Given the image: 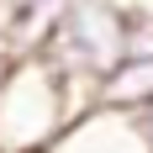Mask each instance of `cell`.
I'll use <instances>...</instances> for the list:
<instances>
[{"label": "cell", "mask_w": 153, "mask_h": 153, "mask_svg": "<svg viewBox=\"0 0 153 153\" xmlns=\"http://www.w3.org/2000/svg\"><path fill=\"white\" fill-rule=\"evenodd\" d=\"M69 122V90L42 53L0 58V153H48Z\"/></svg>", "instance_id": "obj_2"}, {"label": "cell", "mask_w": 153, "mask_h": 153, "mask_svg": "<svg viewBox=\"0 0 153 153\" xmlns=\"http://www.w3.org/2000/svg\"><path fill=\"white\" fill-rule=\"evenodd\" d=\"M100 106L143 116V111L153 106V58H122L106 79H100Z\"/></svg>", "instance_id": "obj_4"}, {"label": "cell", "mask_w": 153, "mask_h": 153, "mask_svg": "<svg viewBox=\"0 0 153 153\" xmlns=\"http://www.w3.org/2000/svg\"><path fill=\"white\" fill-rule=\"evenodd\" d=\"M122 27H127V5L116 0H69L53 37L42 42V58L58 69L74 116L100 106V79L122 63Z\"/></svg>", "instance_id": "obj_1"}, {"label": "cell", "mask_w": 153, "mask_h": 153, "mask_svg": "<svg viewBox=\"0 0 153 153\" xmlns=\"http://www.w3.org/2000/svg\"><path fill=\"white\" fill-rule=\"evenodd\" d=\"M48 153H153V137L143 127V116H132V111L90 106L53 137Z\"/></svg>", "instance_id": "obj_3"}, {"label": "cell", "mask_w": 153, "mask_h": 153, "mask_svg": "<svg viewBox=\"0 0 153 153\" xmlns=\"http://www.w3.org/2000/svg\"><path fill=\"white\" fill-rule=\"evenodd\" d=\"M143 127H148V137H153V106H148V111H143Z\"/></svg>", "instance_id": "obj_5"}]
</instances>
